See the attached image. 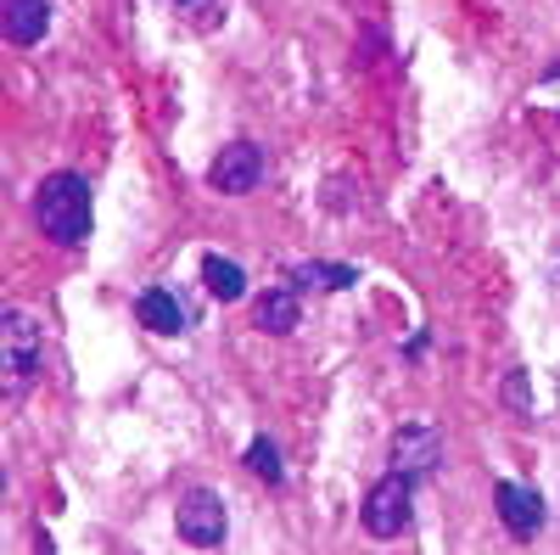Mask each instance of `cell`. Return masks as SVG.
Here are the masks:
<instances>
[{"instance_id": "cell-1", "label": "cell", "mask_w": 560, "mask_h": 555, "mask_svg": "<svg viewBox=\"0 0 560 555\" xmlns=\"http://www.w3.org/2000/svg\"><path fill=\"white\" fill-rule=\"evenodd\" d=\"M34 224H39V236H51L57 247H79L90 236V224H96V213H90V180L73 174V169L45 174L39 192H34Z\"/></svg>"}, {"instance_id": "cell-2", "label": "cell", "mask_w": 560, "mask_h": 555, "mask_svg": "<svg viewBox=\"0 0 560 555\" xmlns=\"http://www.w3.org/2000/svg\"><path fill=\"white\" fill-rule=\"evenodd\" d=\"M409 517H415V477L409 472H387L364 494V511H359L370 539H398L409 528Z\"/></svg>"}, {"instance_id": "cell-3", "label": "cell", "mask_w": 560, "mask_h": 555, "mask_svg": "<svg viewBox=\"0 0 560 555\" xmlns=\"http://www.w3.org/2000/svg\"><path fill=\"white\" fill-rule=\"evenodd\" d=\"M174 528H179V539H185V544H197V550L224 544V533H230L224 499H219V494H208V488H191V494H185V499L174 505Z\"/></svg>"}, {"instance_id": "cell-4", "label": "cell", "mask_w": 560, "mask_h": 555, "mask_svg": "<svg viewBox=\"0 0 560 555\" xmlns=\"http://www.w3.org/2000/svg\"><path fill=\"white\" fill-rule=\"evenodd\" d=\"M0 365H7V382H28L39 370V320L23 309H7V326H0Z\"/></svg>"}, {"instance_id": "cell-5", "label": "cell", "mask_w": 560, "mask_h": 555, "mask_svg": "<svg viewBox=\"0 0 560 555\" xmlns=\"http://www.w3.org/2000/svg\"><path fill=\"white\" fill-rule=\"evenodd\" d=\"M208 180H213V192H224V197H247V192H258V180H264V147H253V141H230V147H219Z\"/></svg>"}, {"instance_id": "cell-6", "label": "cell", "mask_w": 560, "mask_h": 555, "mask_svg": "<svg viewBox=\"0 0 560 555\" xmlns=\"http://www.w3.org/2000/svg\"><path fill=\"white\" fill-rule=\"evenodd\" d=\"M493 499H499V522L510 528V539L527 544V539L544 533V499H538V488H527V483H499Z\"/></svg>"}, {"instance_id": "cell-7", "label": "cell", "mask_w": 560, "mask_h": 555, "mask_svg": "<svg viewBox=\"0 0 560 555\" xmlns=\"http://www.w3.org/2000/svg\"><path fill=\"white\" fill-rule=\"evenodd\" d=\"M443 460V438L432 427H404L393 438V472H409V477H427Z\"/></svg>"}, {"instance_id": "cell-8", "label": "cell", "mask_w": 560, "mask_h": 555, "mask_svg": "<svg viewBox=\"0 0 560 555\" xmlns=\"http://www.w3.org/2000/svg\"><path fill=\"white\" fill-rule=\"evenodd\" d=\"M0 23H7L12 45H39L51 34V0H7L0 7Z\"/></svg>"}, {"instance_id": "cell-9", "label": "cell", "mask_w": 560, "mask_h": 555, "mask_svg": "<svg viewBox=\"0 0 560 555\" xmlns=\"http://www.w3.org/2000/svg\"><path fill=\"white\" fill-rule=\"evenodd\" d=\"M135 320L147 332H158V337H174V332H185V309H179V298L168 292V287H147L135 298Z\"/></svg>"}, {"instance_id": "cell-10", "label": "cell", "mask_w": 560, "mask_h": 555, "mask_svg": "<svg viewBox=\"0 0 560 555\" xmlns=\"http://www.w3.org/2000/svg\"><path fill=\"white\" fill-rule=\"evenodd\" d=\"M298 320H303V309H298V292L292 287H275V292H264L253 303V326L269 332V337H292Z\"/></svg>"}, {"instance_id": "cell-11", "label": "cell", "mask_w": 560, "mask_h": 555, "mask_svg": "<svg viewBox=\"0 0 560 555\" xmlns=\"http://www.w3.org/2000/svg\"><path fill=\"white\" fill-rule=\"evenodd\" d=\"M202 287H208V298H219V303H236V298H247V275H242L236 258L208 253V258H202Z\"/></svg>"}, {"instance_id": "cell-12", "label": "cell", "mask_w": 560, "mask_h": 555, "mask_svg": "<svg viewBox=\"0 0 560 555\" xmlns=\"http://www.w3.org/2000/svg\"><path fill=\"white\" fill-rule=\"evenodd\" d=\"M292 287H314V292H342L353 287V269L348 264H292Z\"/></svg>"}, {"instance_id": "cell-13", "label": "cell", "mask_w": 560, "mask_h": 555, "mask_svg": "<svg viewBox=\"0 0 560 555\" xmlns=\"http://www.w3.org/2000/svg\"><path fill=\"white\" fill-rule=\"evenodd\" d=\"M247 466L269 483V488H280V483H287V472H280V449L269 443V438H253L247 443Z\"/></svg>"}, {"instance_id": "cell-14", "label": "cell", "mask_w": 560, "mask_h": 555, "mask_svg": "<svg viewBox=\"0 0 560 555\" xmlns=\"http://www.w3.org/2000/svg\"><path fill=\"white\" fill-rule=\"evenodd\" d=\"M174 7H197V0H174Z\"/></svg>"}]
</instances>
